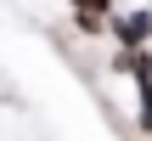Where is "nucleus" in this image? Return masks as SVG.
Returning <instances> with one entry per match:
<instances>
[{
  "label": "nucleus",
  "instance_id": "nucleus-1",
  "mask_svg": "<svg viewBox=\"0 0 152 141\" xmlns=\"http://www.w3.org/2000/svg\"><path fill=\"white\" fill-rule=\"evenodd\" d=\"M107 40H113L118 51H147L152 45V6L113 11V17H107Z\"/></svg>",
  "mask_w": 152,
  "mask_h": 141
},
{
  "label": "nucleus",
  "instance_id": "nucleus-2",
  "mask_svg": "<svg viewBox=\"0 0 152 141\" xmlns=\"http://www.w3.org/2000/svg\"><path fill=\"white\" fill-rule=\"evenodd\" d=\"M107 68H113V73H124L130 85H135V79H147V73H152V45H147V51H118V45H113Z\"/></svg>",
  "mask_w": 152,
  "mask_h": 141
},
{
  "label": "nucleus",
  "instance_id": "nucleus-3",
  "mask_svg": "<svg viewBox=\"0 0 152 141\" xmlns=\"http://www.w3.org/2000/svg\"><path fill=\"white\" fill-rule=\"evenodd\" d=\"M135 130L152 136V73H147V79H135Z\"/></svg>",
  "mask_w": 152,
  "mask_h": 141
},
{
  "label": "nucleus",
  "instance_id": "nucleus-4",
  "mask_svg": "<svg viewBox=\"0 0 152 141\" xmlns=\"http://www.w3.org/2000/svg\"><path fill=\"white\" fill-rule=\"evenodd\" d=\"M68 11H90V17H113L118 11V0H62Z\"/></svg>",
  "mask_w": 152,
  "mask_h": 141
}]
</instances>
